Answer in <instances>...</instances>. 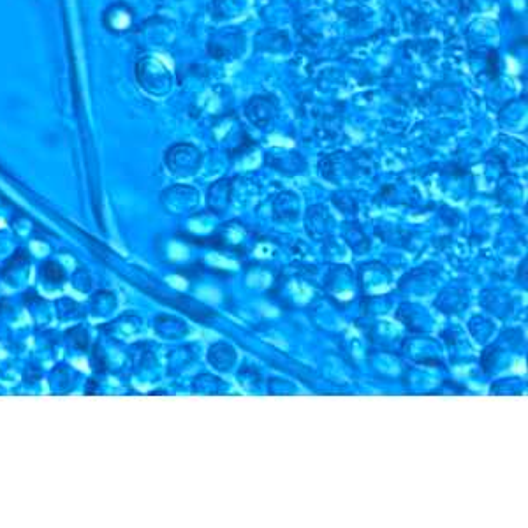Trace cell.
Segmentation results:
<instances>
[{"label": "cell", "mask_w": 528, "mask_h": 528, "mask_svg": "<svg viewBox=\"0 0 528 528\" xmlns=\"http://www.w3.org/2000/svg\"><path fill=\"white\" fill-rule=\"evenodd\" d=\"M42 273H44V277H46L50 282H53V284H57V282H60L63 278V273H62V269H60V266H57V264H53V263H48L46 266L42 268Z\"/></svg>", "instance_id": "cell-1"}]
</instances>
